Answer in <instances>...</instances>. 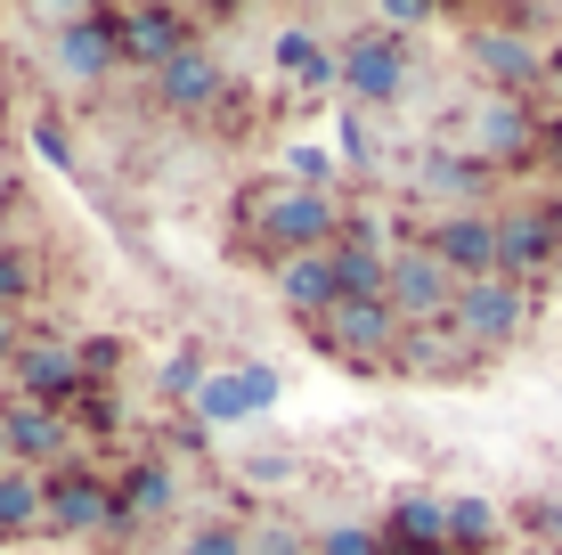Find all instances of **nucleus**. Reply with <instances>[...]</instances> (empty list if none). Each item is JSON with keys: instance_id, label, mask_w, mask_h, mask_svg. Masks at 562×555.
Masks as SVG:
<instances>
[{"instance_id": "f257e3e1", "label": "nucleus", "mask_w": 562, "mask_h": 555, "mask_svg": "<svg viewBox=\"0 0 562 555\" xmlns=\"http://www.w3.org/2000/svg\"><path fill=\"white\" fill-rule=\"evenodd\" d=\"M245 229H254V245L269 254V270L278 262H302V254H335L342 245V204L318 197V188H294V180H261L245 188Z\"/></svg>"}, {"instance_id": "e433bc0d", "label": "nucleus", "mask_w": 562, "mask_h": 555, "mask_svg": "<svg viewBox=\"0 0 562 555\" xmlns=\"http://www.w3.org/2000/svg\"><path fill=\"white\" fill-rule=\"evenodd\" d=\"M554 221H562V204H554Z\"/></svg>"}, {"instance_id": "7ed1b4c3", "label": "nucleus", "mask_w": 562, "mask_h": 555, "mask_svg": "<svg viewBox=\"0 0 562 555\" xmlns=\"http://www.w3.org/2000/svg\"><path fill=\"white\" fill-rule=\"evenodd\" d=\"M42 531H57V540H99V531H114V482L90 474L82 457L42 474Z\"/></svg>"}, {"instance_id": "ddd939ff", "label": "nucleus", "mask_w": 562, "mask_h": 555, "mask_svg": "<svg viewBox=\"0 0 562 555\" xmlns=\"http://www.w3.org/2000/svg\"><path fill=\"white\" fill-rule=\"evenodd\" d=\"M155 107H171V114H212V107H228V66H221V49H212V42L180 49L164 74H155Z\"/></svg>"}, {"instance_id": "39448f33", "label": "nucleus", "mask_w": 562, "mask_h": 555, "mask_svg": "<svg viewBox=\"0 0 562 555\" xmlns=\"http://www.w3.org/2000/svg\"><path fill=\"white\" fill-rule=\"evenodd\" d=\"M521 319H530V295H521L514 278H481V286H457L449 328H457L464 352H506L521 335Z\"/></svg>"}, {"instance_id": "c85d7f7f", "label": "nucleus", "mask_w": 562, "mask_h": 555, "mask_svg": "<svg viewBox=\"0 0 562 555\" xmlns=\"http://www.w3.org/2000/svg\"><path fill=\"white\" fill-rule=\"evenodd\" d=\"M74 352H82L90 385H114V376H123V335H90V343H74Z\"/></svg>"}, {"instance_id": "dca6fc26", "label": "nucleus", "mask_w": 562, "mask_h": 555, "mask_svg": "<svg viewBox=\"0 0 562 555\" xmlns=\"http://www.w3.org/2000/svg\"><path fill=\"white\" fill-rule=\"evenodd\" d=\"M473 66L497 82V99H514V90H530L538 74H547V57H538V42H521V25H481L473 33Z\"/></svg>"}, {"instance_id": "bb28decb", "label": "nucleus", "mask_w": 562, "mask_h": 555, "mask_svg": "<svg viewBox=\"0 0 562 555\" xmlns=\"http://www.w3.org/2000/svg\"><path fill=\"white\" fill-rule=\"evenodd\" d=\"M285 180H294V188H318V197H335V156H326V147H285Z\"/></svg>"}, {"instance_id": "f03ea898", "label": "nucleus", "mask_w": 562, "mask_h": 555, "mask_svg": "<svg viewBox=\"0 0 562 555\" xmlns=\"http://www.w3.org/2000/svg\"><path fill=\"white\" fill-rule=\"evenodd\" d=\"M400 311L392 302H335V311L310 328V343H318L326 359H342V368H359V376H375V368H392V352H400Z\"/></svg>"}, {"instance_id": "a878e982", "label": "nucleus", "mask_w": 562, "mask_h": 555, "mask_svg": "<svg viewBox=\"0 0 562 555\" xmlns=\"http://www.w3.org/2000/svg\"><path fill=\"white\" fill-rule=\"evenodd\" d=\"M66 417H74V433H114V425H123V400H114V385H90Z\"/></svg>"}, {"instance_id": "c9c22d12", "label": "nucleus", "mask_w": 562, "mask_h": 555, "mask_svg": "<svg viewBox=\"0 0 562 555\" xmlns=\"http://www.w3.org/2000/svg\"><path fill=\"white\" fill-rule=\"evenodd\" d=\"M432 555H457V547H432Z\"/></svg>"}, {"instance_id": "a211bd4d", "label": "nucleus", "mask_w": 562, "mask_h": 555, "mask_svg": "<svg viewBox=\"0 0 562 555\" xmlns=\"http://www.w3.org/2000/svg\"><path fill=\"white\" fill-rule=\"evenodd\" d=\"M416 188L432 204H449V213H473V197L490 188V164L481 156H449V147H432V156L416 164Z\"/></svg>"}, {"instance_id": "7c9ffc66", "label": "nucleus", "mask_w": 562, "mask_h": 555, "mask_svg": "<svg viewBox=\"0 0 562 555\" xmlns=\"http://www.w3.org/2000/svg\"><path fill=\"white\" fill-rule=\"evenodd\" d=\"M432 16H440L432 0H383V16H375V25H383V33H424Z\"/></svg>"}, {"instance_id": "4be33fe9", "label": "nucleus", "mask_w": 562, "mask_h": 555, "mask_svg": "<svg viewBox=\"0 0 562 555\" xmlns=\"http://www.w3.org/2000/svg\"><path fill=\"white\" fill-rule=\"evenodd\" d=\"M42 531V474L9 466L0 474V540H33Z\"/></svg>"}, {"instance_id": "20e7f679", "label": "nucleus", "mask_w": 562, "mask_h": 555, "mask_svg": "<svg viewBox=\"0 0 562 555\" xmlns=\"http://www.w3.org/2000/svg\"><path fill=\"white\" fill-rule=\"evenodd\" d=\"M342 57V90H351V107L367 114V107H392L400 90H408V42L400 33H383V25H367V33H351V42L335 49Z\"/></svg>"}, {"instance_id": "cd10ccee", "label": "nucleus", "mask_w": 562, "mask_h": 555, "mask_svg": "<svg viewBox=\"0 0 562 555\" xmlns=\"http://www.w3.org/2000/svg\"><path fill=\"white\" fill-rule=\"evenodd\" d=\"M310 555H383V531H367V523H335V531H318V540H310Z\"/></svg>"}, {"instance_id": "6e6552de", "label": "nucleus", "mask_w": 562, "mask_h": 555, "mask_svg": "<svg viewBox=\"0 0 562 555\" xmlns=\"http://www.w3.org/2000/svg\"><path fill=\"white\" fill-rule=\"evenodd\" d=\"M49 57H57V74L66 82H106L114 66H123V49H114V16L106 9H57L49 16Z\"/></svg>"}, {"instance_id": "393cba45", "label": "nucleus", "mask_w": 562, "mask_h": 555, "mask_svg": "<svg viewBox=\"0 0 562 555\" xmlns=\"http://www.w3.org/2000/svg\"><path fill=\"white\" fill-rule=\"evenodd\" d=\"M204 385H212V368H204V352H196V343H180V352H171V359H164V392H171V400H196Z\"/></svg>"}, {"instance_id": "9d476101", "label": "nucleus", "mask_w": 562, "mask_h": 555, "mask_svg": "<svg viewBox=\"0 0 562 555\" xmlns=\"http://www.w3.org/2000/svg\"><path fill=\"white\" fill-rule=\"evenodd\" d=\"M16 400H42V409H74V400L90 392L82 376V352L74 343H49V335H25V352H16Z\"/></svg>"}, {"instance_id": "2eb2a0df", "label": "nucleus", "mask_w": 562, "mask_h": 555, "mask_svg": "<svg viewBox=\"0 0 562 555\" xmlns=\"http://www.w3.org/2000/svg\"><path fill=\"white\" fill-rule=\"evenodd\" d=\"M278 392H285V376L278 368H221L212 385L196 392V425H237V417H261V409H278Z\"/></svg>"}, {"instance_id": "4468645a", "label": "nucleus", "mask_w": 562, "mask_h": 555, "mask_svg": "<svg viewBox=\"0 0 562 555\" xmlns=\"http://www.w3.org/2000/svg\"><path fill=\"white\" fill-rule=\"evenodd\" d=\"M180 507V466L171 457H131L123 482H114V531H139V523H164V514Z\"/></svg>"}, {"instance_id": "f704fd0d", "label": "nucleus", "mask_w": 562, "mask_h": 555, "mask_svg": "<svg viewBox=\"0 0 562 555\" xmlns=\"http://www.w3.org/2000/svg\"><path fill=\"white\" fill-rule=\"evenodd\" d=\"M16 466V457H9V417H0V474H9Z\"/></svg>"}, {"instance_id": "0eeeda50", "label": "nucleus", "mask_w": 562, "mask_h": 555, "mask_svg": "<svg viewBox=\"0 0 562 555\" xmlns=\"http://www.w3.org/2000/svg\"><path fill=\"white\" fill-rule=\"evenodd\" d=\"M106 16H114V49H123V66H147V74H164L180 49L204 42L188 9H106Z\"/></svg>"}, {"instance_id": "2f4dec72", "label": "nucleus", "mask_w": 562, "mask_h": 555, "mask_svg": "<svg viewBox=\"0 0 562 555\" xmlns=\"http://www.w3.org/2000/svg\"><path fill=\"white\" fill-rule=\"evenodd\" d=\"M188 555H245V531L237 523H204V531H188Z\"/></svg>"}, {"instance_id": "412c9836", "label": "nucleus", "mask_w": 562, "mask_h": 555, "mask_svg": "<svg viewBox=\"0 0 562 555\" xmlns=\"http://www.w3.org/2000/svg\"><path fill=\"white\" fill-rule=\"evenodd\" d=\"M457 359H473L457 343V328H408L400 335V352H392V368H408V376H449Z\"/></svg>"}, {"instance_id": "f3484780", "label": "nucleus", "mask_w": 562, "mask_h": 555, "mask_svg": "<svg viewBox=\"0 0 562 555\" xmlns=\"http://www.w3.org/2000/svg\"><path fill=\"white\" fill-rule=\"evenodd\" d=\"M269 278H278V302H285V311L302 319V328H318V319H326V311H335V302H342L335 254H302V262H278V270H269Z\"/></svg>"}, {"instance_id": "f8f14e48", "label": "nucleus", "mask_w": 562, "mask_h": 555, "mask_svg": "<svg viewBox=\"0 0 562 555\" xmlns=\"http://www.w3.org/2000/svg\"><path fill=\"white\" fill-rule=\"evenodd\" d=\"M547 262H562V221L554 204H514V213H497V278H530L547 270Z\"/></svg>"}, {"instance_id": "6ab92c4d", "label": "nucleus", "mask_w": 562, "mask_h": 555, "mask_svg": "<svg viewBox=\"0 0 562 555\" xmlns=\"http://www.w3.org/2000/svg\"><path fill=\"white\" fill-rule=\"evenodd\" d=\"M473 156L481 164L530 156V107H521V99H481V114H473Z\"/></svg>"}, {"instance_id": "423d86ee", "label": "nucleus", "mask_w": 562, "mask_h": 555, "mask_svg": "<svg viewBox=\"0 0 562 555\" xmlns=\"http://www.w3.org/2000/svg\"><path fill=\"white\" fill-rule=\"evenodd\" d=\"M383 302L400 311V328H449V311H457V278L440 270L424 245H400V254H392V278H383Z\"/></svg>"}, {"instance_id": "72a5a7b5", "label": "nucleus", "mask_w": 562, "mask_h": 555, "mask_svg": "<svg viewBox=\"0 0 562 555\" xmlns=\"http://www.w3.org/2000/svg\"><path fill=\"white\" fill-rule=\"evenodd\" d=\"M16 352H25V328H16V319H0V376L16 368Z\"/></svg>"}, {"instance_id": "5701e85b", "label": "nucleus", "mask_w": 562, "mask_h": 555, "mask_svg": "<svg viewBox=\"0 0 562 555\" xmlns=\"http://www.w3.org/2000/svg\"><path fill=\"white\" fill-rule=\"evenodd\" d=\"M33 295H42V262L25 245H0V319H16Z\"/></svg>"}, {"instance_id": "c756f323", "label": "nucleus", "mask_w": 562, "mask_h": 555, "mask_svg": "<svg viewBox=\"0 0 562 555\" xmlns=\"http://www.w3.org/2000/svg\"><path fill=\"white\" fill-rule=\"evenodd\" d=\"M33 147H42V164H57V171H74V131L57 123V114H42V123H33Z\"/></svg>"}, {"instance_id": "9b49d317", "label": "nucleus", "mask_w": 562, "mask_h": 555, "mask_svg": "<svg viewBox=\"0 0 562 555\" xmlns=\"http://www.w3.org/2000/svg\"><path fill=\"white\" fill-rule=\"evenodd\" d=\"M9 457L25 474H57V466H74V442H82V433H74V417L66 409H42V400H9Z\"/></svg>"}, {"instance_id": "473e14b6", "label": "nucleus", "mask_w": 562, "mask_h": 555, "mask_svg": "<svg viewBox=\"0 0 562 555\" xmlns=\"http://www.w3.org/2000/svg\"><path fill=\"white\" fill-rule=\"evenodd\" d=\"M294 474V457H245V482H285Z\"/></svg>"}, {"instance_id": "aec40b11", "label": "nucleus", "mask_w": 562, "mask_h": 555, "mask_svg": "<svg viewBox=\"0 0 562 555\" xmlns=\"http://www.w3.org/2000/svg\"><path fill=\"white\" fill-rule=\"evenodd\" d=\"M278 74H294L310 99H318V90H335V82H342V57L326 49L310 25H285V33H278Z\"/></svg>"}, {"instance_id": "1a4fd4ad", "label": "nucleus", "mask_w": 562, "mask_h": 555, "mask_svg": "<svg viewBox=\"0 0 562 555\" xmlns=\"http://www.w3.org/2000/svg\"><path fill=\"white\" fill-rule=\"evenodd\" d=\"M424 254H432L457 286H481V278H497V221L490 213H440L424 229Z\"/></svg>"}, {"instance_id": "b1692460", "label": "nucleus", "mask_w": 562, "mask_h": 555, "mask_svg": "<svg viewBox=\"0 0 562 555\" xmlns=\"http://www.w3.org/2000/svg\"><path fill=\"white\" fill-rule=\"evenodd\" d=\"M497 540V507L490 499H449V547L457 555H481Z\"/></svg>"}]
</instances>
